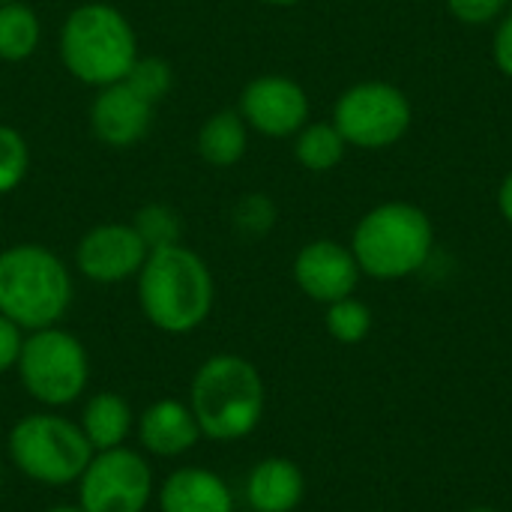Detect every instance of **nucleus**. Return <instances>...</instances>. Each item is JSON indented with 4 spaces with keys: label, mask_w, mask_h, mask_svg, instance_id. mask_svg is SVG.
Instances as JSON below:
<instances>
[{
    "label": "nucleus",
    "mask_w": 512,
    "mask_h": 512,
    "mask_svg": "<svg viewBox=\"0 0 512 512\" xmlns=\"http://www.w3.org/2000/svg\"><path fill=\"white\" fill-rule=\"evenodd\" d=\"M135 297L150 327L168 336H186L207 324L216 306V279L195 249L174 243L147 255L135 276Z\"/></svg>",
    "instance_id": "1"
},
{
    "label": "nucleus",
    "mask_w": 512,
    "mask_h": 512,
    "mask_svg": "<svg viewBox=\"0 0 512 512\" xmlns=\"http://www.w3.org/2000/svg\"><path fill=\"white\" fill-rule=\"evenodd\" d=\"M507 0H447V9L456 21L468 27H486L504 15Z\"/></svg>",
    "instance_id": "26"
},
{
    "label": "nucleus",
    "mask_w": 512,
    "mask_h": 512,
    "mask_svg": "<svg viewBox=\"0 0 512 512\" xmlns=\"http://www.w3.org/2000/svg\"><path fill=\"white\" fill-rule=\"evenodd\" d=\"M348 153V144L342 138V132L330 123H306L297 135H294V159L300 162V168L312 171V174H327L333 168L342 165Z\"/></svg>",
    "instance_id": "20"
},
{
    "label": "nucleus",
    "mask_w": 512,
    "mask_h": 512,
    "mask_svg": "<svg viewBox=\"0 0 512 512\" xmlns=\"http://www.w3.org/2000/svg\"><path fill=\"white\" fill-rule=\"evenodd\" d=\"M42 512H84L78 504H54V507H48V510Z\"/></svg>",
    "instance_id": "30"
},
{
    "label": "nucleus",
    "mask_w": 512,
    "mask_h": 512,
    "mask_svg": "<svg viewBox=\"0 0 512 512\" xmlns=\"http://www.w3.org/2000/svg\"><path fill=\"white\" fill-rule=\"evenodd\" d=\"M306 498V477L285 456L261 459L246 477V504L252 512H294Z\"/></svg>",
    "instance_id": "16"
},
{
    "label": "nucleus",
    "mask_w": 512,
    "mask_h": 512,
    "mask_svg": "<svg viewBox=\"0 0 512 512\" xmlns=\"http://www.w3.org/2000/svg\"><path fill=\"white\" fill-rule=\"evenodd\" d=\"M6 3H18V0H0V6H6Z\"/></svg>",
    "instance_id": "33"
},
{
    "label": "nucleus",
    "mask_w": 512,
    "mask_h": 512,
    "mask_svg": "<svg viewBox=\"0 0 512 512\" xmlns=\"http://www.w3.org/2000/svg\"><path fill=\"white\" fill-rule=\"evenodd\" d=\"M12 468L30 483L63 489L78 483L93 459V447L81 426L60 411H36L21 417L6 438Z\"/></svg>",
    "instance_id": "6"
},
{
    "label": "nucleus",
    "mask_w": 512,
    "mask_h": 512,
    "mask_svg": "<svg viewBox=\"0 0 512 512\" xmlns=\"http://www.w3.org/2000/svg\"><path fill=\"white\" fill-rule=\"evenodd\" d=\"M276 219H279L276 201L264 192H249V195L237 198L231 207V228L246 240L267 237L276 228Z\"/></svg>",
    "instance_id": "23"
},
{
    "label": "nucleus",
    "mask_w": 512,
    "mask_h": 512,
    "mask_svg": "<svg viewBox=\"0 0 512 512\" xmlns=\"http://www.w3.org/2000/svg\"><path fill=\"white\" fill-rule=\"evenodd\" d=\"M138 96H144L150 105H159L171 87H174V69L165 57L156 54H138V60L132 63L129 75L123 78Z\"/></svg>",
    "instance_id": "25"
},
{
    "label": "nucleus",
    "mask_w": 512,
    "mask_h": 512,
    "mask_svg": "<svg viewBox=\"0 0 512 512\" xmlns=\"http://www.w3.org/2000/svg\"><path fill=\"white\" fill-rule=\"evenodd\" d=\"M324 324H327V333L336 342H342V345H360L372 333V309L351 294V297L336 300V303L327 306Z\"/></svg>",
    "instance_id": "22"
},
{
    "label": "nucleus",
    "mask_w": 512,
    "mask_h": 512,
    "mask_svg": "<svg viewBox=\"0 0 512 512\" xmlns=\"http://www.w3.org/2000/svg\"><path fill=\"white\" fill-rule=\"evenodd\" d=\"M21 345H24V330L0 315V378L6 372H15Z\"/></svg>",
    "instance_id": "27"
},
{
    "label": "nucleus",
    "mask_w": 512,
    "mask_h": 512,
    "mask_svg": "<svg viewBox=\"0 0 512 512\" xmlns=\"http://www.w3.org/2000/svg\"><path fill=\"white\" fill-rule=\"evenodd\" d=\"M159 512H234L231 486L204 465H186L171 471L156 486Z\"/></svg>",
    "instance_id": "15"
},
{
    "label": "nucleus",
    "mask_w": 512,
    "mask_h": 512,
    "mask_svg": "<svg viewBox=\"0 0 512 512\" xmlns=\"http://www.w3.org/2000/svg\"><path fill=\"white\" fill-rule=\"evenodd\" d=\"M189 408L207 441L234 444L261 426L267 384L252 360L240 354H213L189 381Z\"/></svg>",
    "instance_id": "2"
},
{
    "label": "nucleus",
    "mask_w": 512,
    "mask_h": 512,
    "mask_svg": "<svg viewBox=\"0 0 512 512\" xmlns=\"http://www.w3.org/2000/svg\"><path fill=\"white\" fill-rule=\"evenodd\" d=\"M201 162L210 168H234L249 153V126L237 108H222L204 117L195 138Z\"/></svg>",
    "instance_id": "18"
},
{
    "label": "nucleus",
    "mask_w": 512,
    "mask_h": 512,
    "mask_svg": "<svg viewBox=\"0 0 512 512\" xmlns=\"http://www.w3.org/2000/svg\"><path fill=\"white\" fill-rule=\"evenodd\" d=\"M492 60L495 66L512 78V12L501 15L495 24V36H492Z\"/></svg>",
    "instance_id": "28"
},
{
    "label": "nucleus",
    "mask_w": 512,
    "mask_h": 512,
    "mask_svg": "<svg viewBox=\"0 0 512 512\" xmlns=\"http://www.w3.org/2000/svg\"><path fill=\"white\" fill-rule=\"evenodd\" d=\"M18 381L24 393L45 411L75 405L90 384V354L84 342L66 327H45L24 333L18 354Z\"/></svg>",
    "instance_id": "7"
},
{
    "label": "nucleus",
    "mask_w": 512,
    "mask_h": 512,
    "mask_svg": "<svg viewBox=\"0 0 512 512\" xmlns=\"http://www.w3.org/2000/svg\"><path fill=\"white\" fill-rule=\"evenodd\" d=\"M360 276L363 273L351 246L330 237L309 240L294 258L297 288L321 306L351 297L360 285Z\"/></svg>",
    "instance_id": "12"
},
{
    "label": "nucleus",
    "mask_w": 512,
    "mask_h": 512,
    "mask_svg": "<svg viewBox=\"0 0 512 512\" xmlns=\"http://www.w3.org/2000/svg\"><path fill=\"white\" fill-rule=\"evenodd\" d=\"M78 426H81L84 438L90 441L93 453L114 450V447H123L126 438L135 432V411L120 393L99 390V393L87 396Z\"/></svg>",
    "instance_id": "17"
},
{
    "label": "nucleus",
    "mask_w": 512,
    "mask_h": 512,
    "mask_svg": "<svg viewBox=\"0 0 512 512\" xmlns=\"http://www.w3.org/2000/svg\"><path fill=\"white\" fill-rule=\"evenodd\" d=\"M261 3H267V6H279V9H288V6H297L300 0H261Z\"/></svg>",
    "instance_id": "31"
},
{
    "label": "nucleus",
    "mask_w": 512,
    "mask_h": 512,
    "mask_svg": "<svg viewBox=\"0 0 512 512\" xmlns=\"http://www.w3.org/2000/svg\"><path fill=\"white\" fill-rule=\"evenodd\" d=\"M156 480L147 456L132 447L93 453L78 477V507L84 512H147Z\"/></svg>",
    "instance_id": "9"
},
{
    "label": "nucleus",
    "mask_w": 512,
    "mask_h": 512,
    "mask_svg": "<svg viewBox=\"0 0 512 512\" xmlns=\"http://www.w3.org/2000/svg\"><path fill=\"white\" fill-rule=\"evenodd\" d=\"M0 483H3V465H0Z\"/></svg>",
    "instance_id": "34"
},
{
    "label": "nucleus",
    "mask_w": 512,
    "mask_h": 512,
    "mask_svg": "<svg viewBox=\"0 0 512 512\" xmlns=\"http://www.w3.org/2000/svg\"><path fill=\"white\" fill-rule=\"evenodd\" d=\"M132 228L138 231V237L144 240V246L153 252V249H162V246H174V243H183V222H180V213L162 201H150L144 207L135 210L132 216Z\"/></svg>",
    "instance_id": "21"
},
{
    "label": "nucleus",
    "mask_w": 512,
    "mask_h": 512,
    "mask_svg": "<svg viewBox=\"0 0 512 512\" xmlns=\"http://www.w3.org/2000/svg\"><path fill=\"white\" fill-rule=\"evenodd\" d=\"M75 300L69 264L42 243H15L0 252V315L24 333L57 327Z\"/></svg>",
    "instance_id": "4"
},
{
    "label": "nucleus",
    "mask_w": 512,
    "mask_h": 512,
    "mask_svg": "<svg viewBox=\"0 0 512 512\" xmlns=\"http://www.w3.org/2000/svg\"><path fill=\"white\" fill-rule=\"evenodd\" d=\"M468 512H498V510H492V507H474V510H468Z\"/></svg>",
    "instance_id": "32"
},
{
    "label": "nucleus",
    "mask_w": 512,
    "mask_h": 512,
    "mask_svg": "<svg viewBox=\"0 0 512 512\" xmlns=\"http://www.w3.org/2000/svg\"><path fill=\"white\" fill-rule=\"evenodd\" d=\"M150 249L132 222H102L81 234L75 243V270L96 285H120L138 276Z\"/></svg>",
    "instance_id": "11"
},
{
    "label": "nucleus",
    "mask_w": 512,
    "mask_h": 512,
    "mask_svg": "<svg viewBox=\"0 0 512 512\" xmlns=\"http://www.w3.org/2000/svg\"><path fill=\"white\" fill-rule=\"evenodd\" d=\"M498 210H501L504 222L512 225V171L501 180V186H498Z\"/></svg>",
    "instance_id": "29"
},
{
    "label": "nucleus",
    "mask_w": 512,
    "mask_h": 512,
    "mask_svg": "<svg viewBox=\"0 0 512 512\" xmlns=\"http://www.w3.org/2000/svg\"><path fill=\"white\" fill-rule=\"evenodd\" d=\"M249 512H252V510H249Z\"/></svg>",
    "instance_id": "35"
},
{
    "label": "nucleus",
    "mask_w": 512,
    "mask_h": 512,
    "mask_svg": "<svg viewBox=\"0 0 512 512\" xmlns=\"http://www.w3.org/2000/svg\"><path fill=\"white\" fill-rule=\"evenodd\" d=\"M57 54L75 81L99 90L123 81L141 51L132 21L114 3L84 0L57 30Z\"/></svg>",
    "instance_id": "3"
},
{
    "label": "nucleus",
    "mask_w": 512,
    "mask_h": 512,
    "mask_svg": "<svg viewBox=\"0 0 512 512\" xmlns=\"http://www.w3.org/2000/svg\"><path fill=\"white\" fill-rule=\"evenodd\" d=\"M153 111L156 105L138 96L126 81H117L96 90L87 108V123L93 138L108 150H132L147 138L153 126Z\"/></svg>",
    "instance_id": "13"
},
{
    "label": "nucleus",
    "mask_w": 512,
    "mask_h": 512,
    "mask_svg": "<svg viewBox=\"0 0 512 512\" xmlns=\"http://www.w3.org/2000/svg\"><path fill=\"white\" fill-rule=\"evenodd\" d=\"M411 123L414 105L390 81H357L333 105V126L357 150H387L408 135Z\"/></svg>",
    "instance_id": "8"
},
{
    "label": "nucleus",
    "mask_w": 512,
    "mask_h": 512,
    "mask_svg": "<svg viewBox=\"0 0 512 512\" xmlns=\"http://www.w3.org/2000/svg\"><path fill=\"white\" fill-rule=\"evenodd\" d=\"M42 45V21L24 0L0 6V60L24 63Z\"/></svg>",
    "instance_id": "19"
},
{
    "label": "nucleus",
    "mask_w": 512,
    "mask_h": 512,
    "mask_svg": "<svg viewBox=\"0 0 512 512\" xmlns=\"http://www.w3.org/2000/svg\"><path fill=\"white\" fill-rule=\"evenodd\" d=\"M30 174V144L24 132L0 123V198L12 195Z\"/></svg>",
    "instance_id": "24"
},
{
    "label": "nucleus",
    "mask_w": 512,
    "mask_h": 512,
    "mask_svg": "<svg viewBox=\"0 0 512 512\" xmlns=\"http://www.w3.org/2000/svg\"><path fill=\"white\" fill-rule=\"evenodd\" d=\"M135 438L141 453L156 459H180L204 441L189 402L180 399H156L147 405L135 417Z\"/></svg>",
    "instance_id": "14"
},
{
    "label": "nucleus",
    "mask_w": 512,
    "mask_h": 512,
    "mask_svg": "<svg viewBox=\"0 0 512 512\" xmlns=\"http://www.w3.org/2000/svg\"><path fill=\"white\" fill-rule=\"evenodd\" d=\"M237 111L246 120L249 132H258L264 138H294L309 123L312 105L300 81L279 72H264L246 81Z\"/></svg>",
    "instance_id": "10"
},
{
    "label": "nucleus",
    "mask_w": 512,
    "mask_h": 512,
    "mask_svg": "<svg viewBox=\"0 0 512 512\" xmlns=\"http://www.w3.org/2000/svg\"><path fill=\"white\" fill-rule=\"evenodd\" d=\"M348 246L363 276L396 282L429 264L435 249V225L429 213L411 201H384L360 216Z\"/></svg>",
    "instance_id": "5"
}]
</instances>
